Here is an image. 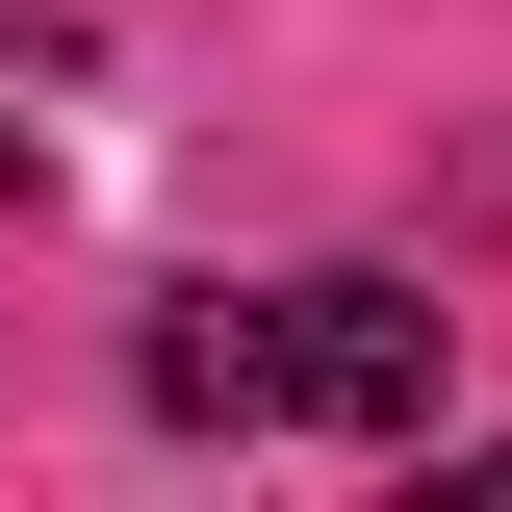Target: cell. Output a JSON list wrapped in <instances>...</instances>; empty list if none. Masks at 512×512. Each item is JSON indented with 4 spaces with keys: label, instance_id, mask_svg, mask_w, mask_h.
I'll use <instances>...</instances> for the list:
<instances>
[{
    "label": "cell",
    "instance_id": "6da1fadb",
    "mask_svg": "<svg viewBox=\"0 0 512 512\" xmlns=\"http://www.w3.org/2000/svg\"><path fill=\"white\" fill-rule=\"evenodd\" d=\"M282 410L308 436H436V308L410 282H282Z\"/></svg>",
    "mask_w": 512,
    "mask_h": 512
},
{
    "label": "cell",
    "instance_id": "7a4b0ae2",
    "mask_svg": "<svg viewBox=\"0 0 512 512\" xmlns=\"http://www.w3.org/2000/svg\"><path fill=\"white\" fill-rule=\"evenodd\" d=\"M154 410H180V436H256V410H282V282H180V308H154Z\"/></svg>",
    "mask_w": 512,
    "mask_h": 512
},
{
    "label": "cell",
    "instance_id": "3957f363",
    "mask_svg": "<svg viewBox=\"0 0 512 512\" xmlns=\"http://www.w3.org/2000/svg\"><path fill=\"white\" fill-rule=\"evenodd\" d=\"M0 205H26V103H0Z\"/></svg>",
    "mask_w": 512,
    "mask_h": 512
}]
</instances>
